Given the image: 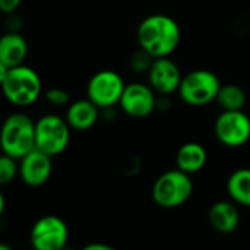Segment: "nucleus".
Here are the masks:
<instances>
[{"label": "nucleus", "instance_id": "1", "mask_svg": "<svg viewBox=\"0 0 250 250\" xmlns=\"http://www.w3.org/2000/svg\"><path fill=\"white\" fill-rule=\"evenodd\" d=\"M137 43L155 59L168 58L180 47L181 28L172 17L152 14L139 24Z\"/></svg>", "mask_w": 250, "mask_h": 250}, {"label": "nucleus", "instance_id": "2", "mask_svg": "<svg viewBox=\"0 0 250 250\" xmlns=\"http://www.w3.org/2000/svg\"><path fill=\"white\" fill-rule=\"evenodd\" d=\"M2 153L22 159L36 149V121L24 112L11 113L0 127Z\"/></svg>", "mask_w": 250, "mask_h": 250}, {"label": "nucleus", "instance_id": "3", "mask_svg": "<svg viewBox=\"0 0 250 250\" xmlns=\"http://www.w3.org/2000/svg\"><path fill=\"white\" fill-rule=\"evenodd\" d=\"M0 88L5 99L18 107L34 104L43 94V83L39 72L25 63L11 68Z\"/></svg>", "mask_w": 250, "mask_h": 250}, {"label": "nucleus", "instance_id": "4", "mask_svg": "<svg viewBox=\"0 0 250 250\" xmlns=\"http://www.w3.org/2000/svg\"><path fill=\"white\" fill-rule=\"evenodd\" d=\"M193 190L194 186L191 175L175 168L156 178L152 187V197L161 208L174 209L184 205L191 197Z\"/></svg>", "mask_w": 250, "mask_h": 250}, {"label": "nucleus", "instance_id": "5", "mask_svg": "<svg viewBox=\"0 0 250 250\" xmlns=\"http://www.w3.org/2000/svg\"><path fill=\"white\" fill-rule=\"evenodd\" d=\"M221 88V81L218 75L209 69H193L183 75L178 96L180 99L191 107L208 106L216 100L218 91Z\"/></svg>", "mask_w": 250, "mask_h": 250}, {"label": "nucleus", "instance_id": "6", "mask_svg": "<svg viewBox=\"0 0 250 250\" xmlns=\"http://www.w3.org/2000/svg\"><path fill=\"white\" fill-rule=\"evenodd\" d=\"M71 127L65 118L47 113L36 121V149L55 158L66 150L71 142Z\"/></svg>", "mask_w": 250, "mask_h": 250}, {"label": "nucleus", "instance_id": "7", "mask_svg": "<svg viewBox=\"0 0 250 250\" xmlns=\"http://www.w3.org/2000/svg\"><path fill=\"white\" fill-rule=\"evenodd\" d=\"M213 134L225 147H241L250 140V116L244 110H221L213 124Z\"/></svg>", "mask_w": 250, "mask_h": 250}, {"label": "nucleus", "instance_id": "8", "mask_svg": "<svg viewBox=\"0 0 250 250\" xmlns=\"http://www.w3.org/2000/svg\"><path fill=\"white\" fill-rule=\"evenodd\" d=\"M68 240L69 228L66 222L56 215L39 218L30 231V243L34 250H65Z\"/></svg>", "mask_w": 250, "mask_h": 250}, {"label": "nucleus", "instance_id": "9", "mask_svg": "<svg viewBox=\"0 0 250 250\" xmlns=\"http://www.w3.org/2000/svg\"><path fill=\"white\" fill-rule=\"evenodd\" d=\"M122 75L112 69L96 72L87 83V99H90L100 109L116 107L125 90Z\"/></svg>", "mask_w": 250, "mask_h": 250}, {"label": "nucleus", "instance_id": "10", "mask_svg": "<svg viewBox=\"0 0 250 250\" xmlns=\"http://www.w3.org/2000/svg\"><path fill=\"white\" fill-rule=\"evenodd\" d=\"M158 94L155 90L142 81H134L125 85L122 97L119 100L121 110L134 119H143L150 116L156 110Z\"/></svg>", "mask_w": 250, "mask_h": 250}, {"label": "nucleus", "instance_id": "11", "mask_svg": "<svg viewBox=\"0 0 250 250\" xmlns=\"http://www.w3.org/2000/svg\"><path fill=\"white\" fill-rule=\"evenodd\" d=\"M146 77L147 84L158 96H171L177 93L183 80L180 66L169 56L155 59Z\"/></svg>", "mask_w": 250, "mask_h": 250}, {"label": "nucleus", "instance_id": "12", "mask_svg": "<svg viewBox=\"0 0 250 250\" xmlns=\"http://www.w3.org/2000/svg\"><path fill=\"white\" fill-rule=\"evenodd\" d=\"M52 156L34 149L22 159H20V177L28 187H42L52 175Z\"/></svg>", "mask_w": 250, "mask_h": 250}, {"label": "nucleus", "instance_id": "13", "mask_svg": "<svg viewBox=\"0 0 250 250\" xmlns=\"http://www.w3.org/2000/svg\"><path fill=\"white\" fill-rule=\"evenodd\" d=\"M65 119L72 130L87 131L102 119V109L90 99H80L66 106Z\"/></svg>", "mask_w": 250, "mask_h": 250}, {"label": "nucleus", "instance_id": "14", "mask_svg": "<svg viewBox=\"0 0 250 250\" xmlns=\"http://www.w3.org/2000/svg\"><path fill=\"white\" fill-rule=\"evenodd\" d=\"M208 221L210 227L219 234H231L240 224V212L237 203L232 200H218L208 212Z\"/></svg>", "mask_w": 250, "mask_h": 250}, {"label": "nucleus", "instance_id": "15", "mask_svg": "<svg viewBox=\"0 0 250 250\" xmlns=\"http://www.w3.org/2000/svg\"><path fill=\"white\" fill-rule=\"evenodd\" d=\"M28 56V43L17 31H8L0 36V62L8 68L24 65Z\"/></svg>", "mask_w": 250, "mask_h": 250}, {"label": "nucleus", "instance_id": "16", "mask_svg": "<svg viewBox=\"0 0 250 250\" xmlns=\"http://www.w3.org/2000/svg\"><path fill=\"white\" fill-rule=\"evenodd\" d=\"M208 162V152L205 146L197 142H187L177 150L175 165L183 172L193 175L205 168Z\"/></svg>", "mask_w": 250, "mask_h": 250}, {"label": "nucleus", "instance_id": "17", "mask_svg": "<svg viewBox=\"0 0 250 250\" xmlns=\"http://www.w3.org/2000/svg\"><path fill=\"white\" fill-rule=\"evenodd\" d=\"M227 191L234 203L250 208V168L235 169L227 180Z\"/></svg>", "mask_w": 250, "mask_h": 250}, {"label": "nucleus", "instance_id": "18", "mask_svg": "<svg viewBox=\"0 0 250 250\" xmlns=\"http://www.w3.org/2000/svg\"><path fill=\"white\" fill-rule=\"evenodd\" d=\"M215 102L221 110H244V106L247 104V94L237 84H221Z\"/></svg>", "mask_w": 250, "mask_h": 250}, {"label": "nucleus", "instance_id": "19", "mask_svg": "<svg viewBox=\"0 0 250 250\" xmlns=\"http://www.w3.org/2000/svg\"><path fill=\"white\" fill-rule=\"evenodd\" d=\"M20 175L18 159L2 153L0 155V187L11 184Z\"/></svg>", "mask_w": 250, "mask_h": 250}, {"label": "nucleus", "instance_id": "20", "mask_svg": "<svg viewBox=\"0 0 250 250\" xmlns=\"http://www.w3.org/2000/svg\"><path fill=\"white\" fill-rule=\"evenodd\" d=\"M155 58L147 53L146 50H143L142 47H139L131 56H130V61H128V66L130 69L134 72V74H139V75H147L152 63H153Z\"/></svg>", "mask_w": 250, "mask_h": 250}, {"label": "nucleus", "instance_id": "21", "mask_svg": "<svg viewBox=\"0 0 250 250\" xmlns=\"http://www.w3.org/2000/svg\"><path fill=\"white\" fill-rule=\"evenodd\" d=\"M44 99H46V102L49 104L56 106V107H63V106H68L71 103L69 93L65 91L63 88H58V87L46 90L44 91Z\"/></svg>", "mask_w": 250, "mask_h": 250}, {"label": "nucleus", "instance_id": "22", "mask_svg": "<svg viewBox=\"0 0 250 250\" xmlns=\"http://www.w3.org/2000/svg\"><path fill=\"white\" fill-rule=\"evenodd\" d=\"M21 5L22 0H0V14L12 15L20 9Z\"/></svg>", "mask_w": 250, "mask_h": 250}, {"label": "nucleus", "instance_id": "23", "mask_svg": "<svg viewBox=\"0 0 250 250\" xmlns=\"http://www.w3.org/2000/svg\"><path fill=\"white\" fill-rule=\"evenodd\" d=\"M81 250H118V249L110 244H106V243H90V244L84 246Z\"/></svg>", "mask_w": 250, "mask_h": 250}, {"label": "nucleus", "instance_id": "24", "mask_svg": "<svg viewBox=\"0 0 250 250\" xmlns=\"http://www.w3.org/2000/svg\"><path fill=\"white\" fill-rule=\"evenodd\" d=\"M9 69L11 68H8L3 62H0V87H2V84L5 83V80L9 74Z\"/></svg>", "mask_w": 250, "mask_h": 250}, {"label": "nucleus", "instance_id": "25", "mask_svg": "<svg viewBox=\"0 0 250 250\" xmlns=\"http://www.w3.org/2000/svg\"><path fill=\"white\" fill-rule=\"evenodd\" d=\"M5 209H6V199H5L2 190H0V218H2V215L5 213Z\"/></svg>", "mask_w": 250, "mask_h": 250}, {"label": "nucleus", "instance_id": "26", "mask_svg": "<svg viewBox=\"0 0 250 250\" xmlns=\"http://www.w3.org/2000/svg\"><path fill=\"white\" fill-rule=\"evenodd\" d=\"M0 250H12V247H11L9 244H6V243H2V241H0Z\"/></svg>", "mask_w": 250, "mask_h": 250}]
</instances>
